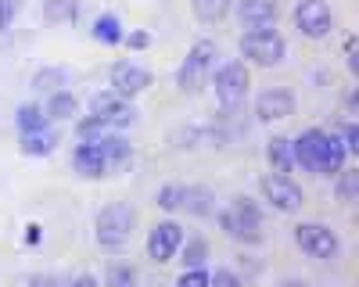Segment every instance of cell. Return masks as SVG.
Wrapping results in <instances>:
<instances>
[{"mask_svg":"<svg viewBox=\"0 0 359 287\" xmlns=\"http://www.w3.org/2000/svg\"><path fill=\"white\" fill-rule=\"evenodd\" d=\"M291 162H298L309 172H320V176H331V172H341V165H345V148L334 133L306 130L291 144Z\"/></svg>","mask_w":359,"mask_h":287,"instance_id":"cell-1","label":"cell"},{"mask_svg":"<svg viewBox=\"0 0 359 287\" xmlns=\"http://www.w3.org/2000/svg\"><path fill=\"white\" fill-rule=\"evenodd\" d=\"M133 223H137L133 209L123 205V201H111V205L101 209V216H97V244H101L104 251L126 248L130 237H133Z\"/></svg>","mask_w":359,"mask_h":287,"instance_id":"cell-2","label":"cell"},{"mask_svg":"<svg viewBox=\"0 0 359 287\" xmlns=\"http://www.w3.org/2000/svg\"><path fill=\"white\" fill-rule=\"evenodd\" d=\"M219 226L226 230V237L245 241V244H255L262 237V216H259V209L252 205L248 197H233L230 205L219 212Z\"/></svg>","mask_w":359,"mask_h":287,"instance_id":"cell-3","label":"cell"},{"mask_svg":"<svg viewBox=\"0 0 359 287\" xmlns=\"http://www.w3.org/2000/svg\"><path fill=\"white\" fill-rule=\"evenodd\" d=\"M212 62H216V43L212 40H198L191 47V54L184 57V65L176 72V90L180 94H198L208 72H212Z\"/></svg>","mask_w":359,"mask_h":287,"instance_id":"cell-4","label":"cell"},{"mask_svg":"<svg viewBox=\"0 0 359 287\" xmlns=\"http://www.w3.org/2000/svg\"><path fill=\"white\" fill-rule=\"evenodd\" d=\"M284 50H287V43H284V36L280 33H273V29H252V33H245L241 36V54L245 57H252L255 65H280L284 62Z\"/></svg>","mask_w":359,"mask_h":287,"instance_id":"cell-5","label":"cell"},{"mask_svg":"<svg viewBox=\"0 0 359 287\" xmlns=\"http://www.w3.org/2000/svg\"><path fill=\"white\" fill-rule=\"evenodd\" d=\"M248 69L241 65V62H226L219 72H216V101L226 108V111H233V108H241L245 104V97H248Z\"/></svg>","mask_w":359,"mask_h":287,"instance_id":"cell-6","label":"cell"},{"mask_svg":"<svg viewBox=\"0 0 359 287\" xmlns=\"http://www.w3.org/2000/svg\"><path fill=\"white\" fill-rule=\"evenodd\" d=\"M158 209L165 212H180L187 209L194 216H208L212 212V194L201 190V187H180V183H169L158 190Z\"/></svg>","mask_w":359,"mask_h":287,"instance_id":"cell-7","label":"cell"},{"mask_svg":"<svg viewBox=\"0 0 359 287\" xmlns=\"http://www.w3.org/2000/svg\"><path fill=\"white\" fill-rule=\"evenodd\" d=\"M294 25H298L302 36L323 40L334 25V15H331V8H327V0H298L294 4Z\"/></svg>","mask_w":359,"mask_h":287,"instance_id":"cell-8","label":"cell"},{"mask_svg":"<svg viewBox=\"0 0 359 287\" xmlns=\"http://www.w3.org/2000/svg\"><path fill=\"white\" fill-rule=\"evenodd\" d=\"M294 244L302 248L306 255L313 258H334L338 255V234L331 226H323V223H302V226H294Z\"/></svg>","mask_w":359,"mask_h":287,"instance_id":"cell-9","label":"cell"},{"mask_svg":"<svg viewBox=\"0 0 359 287\" xmlns=\"http://www.w3.org/2000/svg\"><path fill=\"white\" fill-rule=\"evenodd\" d=\"M262 197L273 205L277 212H298L302 209V187L298 183H291L287 176H280V172H269V176H262Z\"/></svg>","mask_w":359,"mask_h":287,"instance_id":"cell-10","label":"cell"},{"mask_svg":"<svg viewBox=\"0 0 359 287\" xmlns=\"http://www.w3.org/2000/svg\"><path fill=\"white\" fill-rule=\"evenodd\" d=\"M90 111H94L104 126H126V122H133V115H137L133 104H126V97L115 94V90L94 94V101H90Z\"/></svg>","mask_w":359,"mask_h":287,"instance_id":"cell-11","label":"cell"},{"mask_svg":"<svg viewBox=\"0 0 359 287\" xmlns=\"http://www.w3.org/2000/svg\"><path fill=\"white\" fill-rule=\"evenodd\" d=\"M72 165L83 172L86 180H101L104 172H108V165H111V162H108V155H104L101 136H97V140H90V136H86V140L79 144V148L72 151Z\"/></svg>","mask_w":359,"mask_h":287,"instance_id":"cell-12","label":"cell"},{"mask_svg":"<svg viewBox=\"0 0 359 287\" xmlns=\"http://www.w3.org/2000/svg\"><path fill=\"white\" fill-rule=\"evenodd\" d=\"M111 86H115V94H123V97H137L140 90L151 86V72L137 62H118L111 69Z\"/></svg>","mask_w":359,"mask_h":287,"instance_id":"cell-13","label":"cell"},{"mask_svg":"<svg viewBox=\"0 0 359 287\" xmlns=\"http://www.w3.org/2000/svg\"><path fill=\"white\" fill-rule=\"evenodd\" d=\"M180 241H184V230L176 223H155L151 234H147V255H151L155 262H169L180 248Z\"/></svg>","mask_w":359,"mask_h":287,"instance_id":"cell-14","label":"cell"},{"mask_svg":"<svg viewBox=\"0 0 359 287\" xmlns=\"http://www.w3.org/2000/svg\"><path fill=\"white\" fill-rule=\"evenodd\" d=\"M255 115H259L262 122L287 119V115H294V94L284 90V86H273V90L259 94V101H255Z\"/></svg>","mask_w":359,"mask_h":287,"instance_id":"cell-15","label":"cell"},{"mask_svg":"<svg viewBox=\"0 0 359 287\" xmlns=\"http://www.w3.org/2000/svg\"><path fill=\"white\" fill-rule=\"evenodd\" d=\"M237 18H241V25L248 29H269L277 22V0H241L237 4Z\"/></svg>","mask_w":359,"mask_h":287,"instance_id":"cell-16","label":"cell"},{"mask_svg":"<svg viewBox=\"0 0 359 287\" xmlns=\"http://www.w3.org/2000/svg\"><path fill=\"white\" fill-rule=\"evenodd\" d=\"M172 144H176V148H223L226 133L212 130V126H187V130L172 133Z\"/></svg>","mask_w":359,"mask_h":287,"instance_id":"cell-17","label":"cell"},{"mask_svg":"<svg viewBox=\"0 0 359 287\" xmlns=\"http://www.w3.org/2000/svg\"><path fill=\"white\" fill-rule=\"evenodd\" d=\"M57 148V133L50 126H36V130H25L22 133V151L29 158H40V155H50Z\"/></svg>","mask_w":359,"mask_h":287,"instance_id":"cell-18","label":"cell"},{"mask_svg":"<svg viewBox=\"0 0 359 287\" xmlns=\"http://www.w3.org/2000/svg\"><path fill=\"white\" fill-rule=\"evenodd\" d=\"M266 158H269V165H273V172H280V176H287L291 172V140H284V136H273L269 140V148H266Z\"/></svg>","mask_w":359,"mask_h":287,"instance_id":"cell-19","label":"cell"},{"mask_svg":"<svg viewBox=\"0 0 359 287\" xmlns=\"http://www.w3.org/2000/svg\"><path fill=\"white\" fill-rule=\"evenodd\" d=\"M94 40H97V43H123V25H118L115 15L94 18Z\"/></svg>","mask_w":359,"mask_h":287,"instance_id":"cell-20","label":"cell"},{"mask_svg":"<svg viewBox=\"0 0 359 287\" xmlns=\"http://www.w3.org/2000/svg\"><path fill=\"white\" fill-rule=\"evenodd\" d=\"M191 8L201 22H223L230 11V0H191Z\"/></svg>","mask_w":359,"mask_h":287,"instance_id":"cell-21","label":"cell"},{"mask_svg":"<svg viewBox=\"0 0 359 287\" xmlns=\"http://www.w3.org/2000/svg\"><path fill=\"white\" fill-rule=\"evenodd\" d=\"M43 15H47V22H72L79 15V0H47Z\"/></svg>","mask_w":359,"mask_h":287,"instance_id":"cell-22","label":"cell"},{"mask_svg":"<svg viewBox=\"0 0 359 287\" xmlns=\"http://www.w3.org/2000/svg\"><path fill=\"white\" fill-rule=\"evenodd\" d=\"M33 86L36 90H57V86H69V69H40L33 76Z\"/></svg>","mask_w":359,"mask_h":287,"instance_id":"cell-23","label":"cell"},{"mask_svg":"<svg viewBox=\"0 0 359 287\" xmlns=\"http://www.w3.org/2000/svg\"><path fill=\"white\" fill-rule=\"evenodd\" d=\"M47 115L50 119H72L76 115V97L72 94H54L50 104H47Z\"/></svg>","mask_w":359,"mask_h":287,"instance_id":"cell-24","label":"cell"},{"mask_svg":"<svg viewBox=\"0 0 359 287\" xmlns=\"http://www.w3.org/2000/svg\"><path fill=\"white\" fill-rule=\"evenodd\" d=\"M15 119H18L22 133H25V130H36V126H43V111H40L36 104H22V108H18V115H15Z\"/></svg>","mask_w":359,"mask_h":287,"instance_id":"cell-25","label":"cell"},{"mask_svg":"<svg viewBox=\"0 0 359 287\" xmlns=\"http://www.w3.org/2000/svg\"><path fill=\"white\" fill-rule=\"evenodd\" d=\"M355 190H359V172H345L341 183H338V197L345 201V205H352V201H355Z\"/></svg>","mask_w":359,"mask_h":287,"instance_id":"cell-26","label":"cell"},{"mask_svg":"<svg viewBox=\"0 0 359 287\" xmlns=\"http://www.w3.org/2000/svg\"><path fill=\"white\" fill-rule=\"evenodd\" d=\"M108 280H111V287H137V273L130 266H111Z\"/></svg>","mask_w":359,"mask_h":287,"instance_id":"cell-27","label":"cell"},{"mask_svg":"<svg viewBox=\"0 0 359 287\" xmlns=\"http://www.w3.org/2000/svg\"><path fill=\"white\" fill-rule=\"evenodd\" d=\"M176 287H212V280H208V273L205 270H191V273H184V276H180L176 280Z\"/></svg>","mask_w":359,"mask_h":287,"instance_id":"cell-28","label":"cell"},{"mask_svg":"<svg viewBox=\"0 0 359 287\" xmlns=\"http://www.w3.org/2000/svg\"><path fill=\"white\" fill-rule=\"evenodd\" d=\"M18 0H0V33H8L11 29V22H15V15H18Z\"/></svg>","mask_w":359,"mask_h":287,"instance_id":"cell-29","label":"cell"},{"mask_svg":"<svg viewBox=\"0 0 359 287\" xmlns=\"http://www.w3.org/2000/svg\"><path fill=\"white\" fill-rule=\"evenodd\" d=\"M345 155H359V130L355 126H345Z\"/></svg>","mask_w":359,"mask_h":287,"instance_id":"cell-30","label":"cell"},{"mask_svg":"<svg viewBox=\"0 0 359 287\" xmlns=\"http://www.w3.org/2000/svg\"><path fill=\"white\" fill-rule=\"evenodd\" d=\"M216 287H241V280H237L233 273H226V270H216V276H208Z\"/></svg>","mask_w":359,"mask_h":287,"instance_id":"cell-31","label":"cell"},{"mask_svg":"<svg viewBox=\"0 0 359 287\" xmlns=\"http://www.w3.org/2000/svg\"><path fill=\"white\" fill-rule=\"evenodd\" d=\"M201 258H205V244H201V241H194V244H191V251H187V258H184V262H191V266H201Z\"/></svg>","mask_w":359,"mask_h":287,"instance_id":"cell-32","label":"cell"},{"mask_svg":"<svg viewBox=\"0 0 359 287\" xmlns=\"http://www.w3.org/2000/svg\"><path fill=\"white\" fill-rule=\"evenodd\" d=\"M29 287H62V284H57L54 276H40L36 273V276H29Z\"/></svg>","mask_w":359,"mask_h":287,"instance_id":"cell-33","label":"cell"},{"mask_svg":"<svg viewBox=\"0 0 359 287\" xmlns=\"http://www.w3.org/2000/svg\"><path fill=\"white\" fill-rule=\"evenodd\" d=\"M130 47H147V36H144V33H133V36H130Z\"/></svg>","mask_w":359,"mask_h":287,"instance_id":"cell-34","label":"cell"},{"mask_svg":"<svg viewBox=\"0 0 359 287\" xmlns=\"http://www.w3.org/2000/svg\"><path fill=\"white\" fill-rule=\"evenodd\" d=\"M72 287H97V280H94V276H79Z\"/></svg>","mask_w":359,"mask_h":287,"instance_id":"cell-35","label":"cell"},{"mask_svg":"<svg viewBox=\"0 0 359 287\" xmlns=\"http://www.w3.org/2000/svg\"><path fill=\"white\" fill-rule=\"evenodd\" d=\"M280 287H306V284H298V280H287V284H280Z\"/></svg>","mask_w":359,"mask_h":287,"instance_id":"cell-36","label":"cell"}]
</instances>
